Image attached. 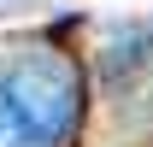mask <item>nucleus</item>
<instances>
[{"mask_svg": "<svg viewBox=\"0 0 153 147\" xmlns=\"http://www.w3.org/2000/svg\"><path fill=\"white\" fill-rule=\"evenodd\" d=\"M82 118V76L65 53H24L0 71V147H65Z\"/></svg>", "mask_w": 153, "mask_h": 147, "instance_id": "nucleus-1", "label": "nucleus"}]
</instances>
